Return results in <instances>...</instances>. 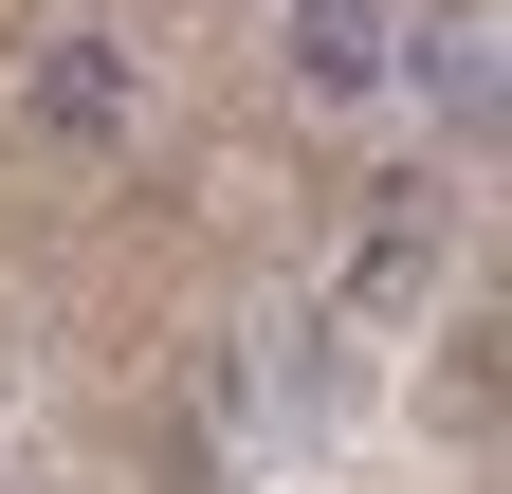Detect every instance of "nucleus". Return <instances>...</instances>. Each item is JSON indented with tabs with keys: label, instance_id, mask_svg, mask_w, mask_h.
Wrapping results in <instances>:
<instances>
[{
	"label": "nucleus",
	"instance_id": "f03ea898",
	"mask_svg": "<svg viewBox=\"0 0 512 494\" xmlns=\"http://www.w3.org/2000/svg\"><path fill=\"white\" fill-rule=\"evenodd\" d=\"M384 55H403V0H275V74H293L311 110H366Z\"/></svg>",
	"mask_w": 512,
	"mask_h": 494
},
{
	"label": "nucleus",
	"instance_id": "f257e3e1",
	"mask_svg": "<svg viewBox=\"0 0 512 494\" xmlns=\"http://www.w3.org/2000/svg\"><path fill=\"white\" fill-rule=\"evenodd\" d=\"M19 110H37V147H128V129H147V55H128V37H37V74H19Z\"/></svg>",
	"mask_w": 512,
	"mask_h": 494
},
{
	"label": "nucleus",
	"instance_id": "7ed1b4c3",
	"mask_svg": "<svg viewBox=\"0 0 512 494\" xmlns=\"http://www.w3.org/2000/svg\"><path fill=\"white\" fill-rule=\"evenodd\" d=\"M384 74H403L421 110H439V129H494V19H403V55H384Z\"/></svg>",
	"mask_w": 512,
	"mask_h": 494
}]
</instances>
